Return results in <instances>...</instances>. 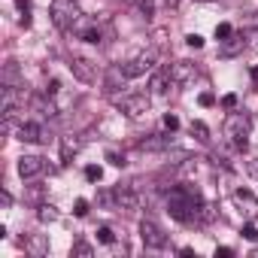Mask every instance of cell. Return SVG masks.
<instances>
[{
  "label": "cell",
  "mask_w": 258,
  "mask_h": 258,
  "mask_svg": "<svg viewBox=\"0 0 258 258\" xmlns=\"http://www.w3.org/2000/svg\"><path fill=\"white\" fill-rule=\"evenodd\" d=\"M204 198L195 185H176L167 191V213L182 225H201Z\"/></svg>",
  "instance_id": "cell-1"
},
{
  "label": "cell",
  "mask_w": 258,
  "mask_h": 258,
  "mask_svg": "<svg viewBox=\"0 0 258 258\" xmlns=\"http://www.w3.org/2000/svg\"><path fill=\"white\" fill-rule=\"evenodd\" d=\"M249 127H252L249 115H246V112H240V109H231V112H228V118H225V124H222V131H225V137L231 140V146H234V149L246 152V149H249Z\"/></svg>",
  "instance_id": "cell-2"
},
{
  "label": "cell",
  "mask_w": 258,
  "mask_h": 258,
  "mask_svg": "<svg viewBox=\"0 0 258 258\" xmlns=\"http://www.w3.org/2000/svg\"><path fill=\"white\" fill-rule=\"evenodd\" d=\"M49 16H52V25L64 34H70V28L79 22L82 10L76 0H52V7H49Z\"/></svg>",
  "instance_id": "cell-3"
},
{
  "label": "cell",
  "mask_w": 258,
  "mask_h": 258,
  "mask_svg": "<svg viewBox=\"0 0 258 258\" xmlns=\"http://www.w3.org/2000/svg\"><path fill=\"white\" fill-rule=\"evenodd\" d=\"M155 61H158V49H146V52H140V55H134V58L121 61L118 67H121V73H124L127 79H137V76L152 73V70H155Z\"/></svg>",
  "instance_id": "cell-4"
},
{
  "label": "cell",
  "mask_w": 258,
  "mask_h": 258,
  "mask_svg": "<svg viewBox=\"0 0 258 258\" xmlns=\"http://www.w3.org/2000/svg\"><path fill=\"white\" fill-rule=\"evenodd\" d=\"M112 103L127 115V118H143L149 112V97L146 94H118L112 97Z\"/></svg>",
  "instance_id": "cell-5"
},
{
  "label": "cell",
  "mask_w": 258,
  "mask_h": 258,
  "mask_svg": "<svg viewBox=\"0 0 258 258\" xmlns=\"http://www.w3.org/2000/svg\"><path fill=\"white\" fill-rule=\"evenodd\" d=\"M140 240H143L146 249H164V246H167V234H164L161 225L152 222V219H143V222H140Z\"/></svg>",
  "instance_id": "cell-6"
},
{
  "label": "cell",
  "mask_w": 258,
  "mask_h": 258,
  "mask_svg": "<svg viewBox=\"0 0 258 258\" xmlns=\"http://www.w3.org/2000/svg\"><path fill=\"white\" fill-rule=\"evenodd\" d=\"M170 79H173V85H188V82H195V76H198V64L195 61H173L170 67Z\"/></svg>",
  "instance_id": "cell-7"
},
{
  "label": "cell",
  "mask_w": 258,
  "mask_h": 258,
  "mask_svg": "<svg viewBox=\"0 0 258 258\" xmlns=\"http://www.w3.org/2000/svg\"><path fill=\"white\" fill-rule=\"evenodd\" d=\"M16 134H19L22 143H49V131L40 121H22Z\"/></svg>",
  "instance_id": "cell-8"
},
{
  "label": "cell",
  "mask_w": 258,
  "mask_h": 258,
  "mask_svg": "<svg viewBox=\"0 0 258 258\" xmlns=\"http://www.w3.org/2000/svg\"><path fill=\"white\" fill-rule=\"evenodd\" d=\"M243 49H249V40H246V34L234 31L228 40L219 43V58H237V55H243Z\"/></svg>",
  "instance_id": "cell-9"
},
{
  "label": "cell",
  "mask_w": 258,
  "mask_h": 258,
  "mask_svg": "<svg viewBox=\"0 0 258 258\" xmlns=\"http://www.w3.org/2000/svg\"><path fill=\"white\" fill-rule=\"evenodd\" d=\"M46 173V161L40 155H22L19 158V176L22 179H37Z\"/></svg>",
  "instance_id": "cell-10"
},
{
  "label": "cell",
  "mask_w": 258,
  "mask_h": 258,
  "mask_svg": "<svg viewBox=\"0 0 258 258\" xmlns=\"http://www.w3.org/2000/svg\"><path fill=\"white\" fill-rule=\"evenodd\" d=\"M231 198H234V204L243 210V216H246V219H252V222L258 219V198H255L249 188H234V195H231Z\"/></svg>",
  "instance_id": "cell-11"
},
{
  "label": "cell",
  "mask_w": 258,
  "mask_h": 258,
  "mask_svg": "<svg viewBox=\"0 0 258 258\" xmlns=\"http://www.w3.org/2000/svg\"><path fill=\"white\" fill-rule=\"evenodd\" d=\"M67 67H70V73H73L79 82H85V85H91V82L97 79V67H94L88 58H70Z\"/></svg>",
  "instance_id": "cell-12"
},
{
  "label": "cell",
  "mask_w": 258,
  "mask_h": 258,
  "mask_svg": "<svg viewBox=\"0 0 258 258\" xmlns=\"http://www.w3.org/2000/svg\"><path fill=\"white\" fill-rule=\"evenodd\" d=\"M124 79H127V76L121 73V67H118V64H115V67H109V70H106V76H103V94H106L109 100H112V97H118V91L124 88Z\"/></svg>",
  "instance_id": "cell-13"
},
{
  "label": "cell",
  "mask_w": 258,
  "mask_h": 258,
  "mask_svg": "<svg viewBox=\"0 0 258 258\" xmlns=\"http://www.w3.org/2000/svg\"><path fill=\"white\" fill-rule=\"evenodd\" d=\"M170 85H173V79H170V70L167 67L152 70V79H149V94L152 97H164L170 91Z\"/></svg>",
  "instance_id": "cell-14"
},
{
  "label": "cell",
  "mask_w": 258,
  "mask_h": 258,
  "mask_svg": "<svg viewBox=\"0 0 258 258\" xmlns=\"http://www.w3.org/2000/svg\"><path fill=\"white\" fill-rule=\"evenodd\" d=\"M170 146H173V137H170V134H161V131H158V134H149L146 140L137 143L140 152H164V149H170Z\"/></svg>",
  "instance_id": "cell-15"
},
{
  "label": "cell",
  "mask_w": 258,
  "mask_h": 258,
  "mask_svg": "<svg viewBox=\"0 0 258 258\" xmlns=\"http://www.w3.org/2000/svg\"><path fill=\"white\" fill-rule=\"evenodd\" d=\"M31 106H34V112H40L43 118H58V106L49 100L46 91H43V94H34V97H31Z\"/></svg>",
  "instance_id": "cell-16"
},
{
  "label": "cell",
  "mask_w": 258,
  "mask_h": 258,
  "mask_svg": "<svg viewBox=\"0 0 258 258\" xmlns=\"http://www.w3.org/2000/svg\"><path fill=\"white\" fill-rule=\"evenodd\" d=\"M82 134H64L61 137V158L64 161H70L73 155H79V149H82Z\"/></svg>",
  "instance_id": "cell-17"
},
{
  "label": "cell",
  "mask_w": 258,
  "mask_h": 258,
  "mask_svg": "<svg viewBox=\"0 0 258 258\" xmlns=\"http://www.w3.org/2000/svg\"><path fill=\"white\" fill-rule=\"evenodd\" d=\"M4 85L22 88V73H19V64H16V61H10V64L4 67Z\"/></svg>",
  "instance_id": "cell-18"
},
{
  "label": "cell",
  "mask_w": 258,
  "mask_h": 258,
  "mask_svg": "<svg viewBox=\"0 0 258 258\" xmlns=\"http://www.w3.org/2000/svg\"><path fill=\"white\" fill-rule=\"evenodd\" d=\"M97 204L103 210H118V198H115V188H100L97 191Z\"/></svg>",
  "instance_id": "cell-19"
},
{
  "label": "cell",
  "mask_w": 258,
  "mask_h": 258,
  "mask_svg": "<svg viewBox=\"0 0 258 258\" xmlns=\"http://www.w3.org/2000/svg\"><path fill=\"white\" fill-rule=\"evenodd\" d=\"M188 134H191V137H195L198 143H210V127H207L204 121H198V118H195V121L188 124Z\"/></svg>",
  "instance_id": "cell-20"
},
{
  "label": "cell",
  "mask_w": 258,
  "mask_h": 258,
  "mask_svg": "<svg viewBox=\"0 0 258 258\" xmlns=\"http://www.w3.org/2000/svg\"><path fill=\"white\" fill-rule=\"evenodd\" d=\"M58 207H52V204H40L37 207V219L43 222V225H49V222H58Z\"/></svg>",
  "instance_id": "cell-21"
},
{
  "label": "cell",
  "mask_w": 258,
  "mask_h": 258,
  "mask_svg": "<svg viewBox=\"0 0 258 258\" xmlns=\"http://www.w3.org/2000/svg\"><path fill=\"white\" fill-rule=\"evenodd\" d=\"M25 249H28L34 258H40V255H46V252H49V243H46L43 237H34V240H28V243H25Z\"/></svg>",
  "instance_id": "cell-22"
},
{
  "label": "cell",
  "mask_w": 258,
  "mask_h": 258,
  "mask_svg": "<svg viewBox=\"0 0 258 258\" xmlns=\"http://www.w3.org/2000/svg\"><path fill=\"white\" fill-rule=\"evenodd\" d=\"M106 161H109L112 167H124V164H127V155L118 152V149H106Z\"/></svg>",
  "instance_id": "cell-23"
},
{
  "label": "cell",
  "mask_w": 258,
  "mask_h": 258,
  "mask_svg": "<svg viewBox=\"0 0 258 258\" xmlns=\"http://www.w3.org/2000/svg\"><path fill=\"white\" fill-rule=\"evenodd\" d=\"M137 7H140V13H143V19H146V22L155 16V0H137Z\"/></svg>",
  "instance_id": "cell-24"
},
{
  "label": "cell",
  "mask_w": 258,
  "mask_h": 258,
  "mask_svg": "<svg viewBox=\"0 0 258 258\" xmlns=\"http://www.w3.org/2000/svg\"><path fill=\"white\" fill-rule=\"evenodd\" d=\"M85 179H88V182H100V179H103V170H100L97 164H88V167H85Z\"/></svg>",
  "instance_id": "cell-25"
},
{
  "label": "cell",
  "mask_w": 258,
  "mask_h": 258,
  "mask_svg": "<svg viewBox=\"0 0 258 258\" xmlns=\"http://www.w3.org/2000/svg\"><path fill=\"white\" fill-rule=\"evenodd\" d=\"M97 240H100V243H106V246H112V243H115L112 228H106V225H103V228H97Z\"/></svg>",
  "instance_id": "cell-26"
},
{
  "label": "cell",
  "mask_w": 258,
  "mask_h": 258,
  "mask_svg": "<svg viewBox=\"0 0 258 258\" xmlns=\"http://www.w3.org/2000/svg\"><path fill=\"white\" fill-rule=\"evenodd\" d=\"M240 234H243L246 240H252V243H258V228L252 225V219H249V222H246V225L240 228Z\"/></svg>",
  "instance_id": "cell-27"
},
{
  "label": "cell",
  "mask_w": 258,
  "mask_h": 258,
  "mask_svg": "<svg viewBox=\"0 0 258 258\" xmlns=\"http://www.w3.org/2000/svg\"><path fill=\"white\" fill-rule=\"evenodd\" d=\"M231 34H234V28H231L228 22H222V25H216V40H219V43H222V40H228Z\"/></svg>",
  "instance_id": "cell-28"
},
{
  "label": "cell",
  "mask_w": 258,
  "mask_h": 258,
  "mask_svg": "<svg viewBox=\"0 0 258 258\" xmlns=\"http://www.w3.org/2000/svg\"><path fill=\"white\" fill-rule=\"evenodd\" d=\"M88 207H91V204H88V201H85V198H79V201H76V204H73V213H76V216H79V219H82V216H88Z\"/></svg>",
  "instance_id": "cell-29"
},
{
  "label": "cell",
  "mask_w": 258,
  "mask_h": 258,
  "mask_svg": "<svg viewBox=\"0 0 258 258\" xmlns=\"http://www.w3.org/2000/svg\"><path fill=\"white\" fill-rule=\"evenodd\" d=\"M94 249H91V243H85V240H79V243H73V255H91Z\"/></svg>",
  "instance_id": "cell-30"
},
{
  "label": "cell",
  "mask_w": 258,
  "mask_h": 258,
  "mask_svg": "<svg viewBox=\"0 0 258 258\" xmlns=\"http://www.w3.org/2000/svg\"><path fill=\"white\" fill-rule=\"evenodd\" d=\"M164 127H167V131H176V127H179V118H176L173 112H164Z\"/></svg>",
  "instance_id": "cell-31"
},
{
  "label": "cell",
  "mask_w": 258,
  "mask_h": 258,
  "mask_svg": "<svg viewBox=\"0 0 258 258\" xmlns=\"http://www.w3.org/2000/svg\"><path fill=\"white\" fill-rule=\"evenodd\" d=\"M185 46L201 49V46H204V37H201V34H188V37H185Z\"/></svg>",
  "instance_id": "cell-32"
},
{
  "label": "cell",
  "mask_w": 258,
  "mask_h": 258,
  "mask_svg": "<svg viewBox=\"0 0 258 258\" xmlns=\"http://www.w3.org/2000/svg\"><path fill=\"white\" fill-rule=\"evenodd\" d=\"M222 106L225 109H237V94H225L222 97Z\"/></svg>",
  "instance_id": "cell-33"
},
{
  "label": "cell",
  "mask_w": 258,
  "mask_h": 258,
  "mask_svg": "<svg viewBox=\"0 0 258 258\" xmlns=\"http://www.w3.org/2000/svg\"><path fill=\"white\" fill-rule=\"evenodd\" d=\"M0 207H4V210H10V207H13V195H10L7 188L0 191Z\"/></svg>",
  "instance_id": "cell-34"
},
{
  "label": "cell",
  "mask_w": 258,
  "mask_h": 258,
  "mask_svg": "<svg viewBox=\"0 0 258 258\" xmlns=\"http://www.w3.org/2000/svg\"><path fill=\"white\" fill-rule=\"evenodd\" d=\"M198 103H201V106H213V103H216V97H213L210 91H204V94L198 97Z\"/></svg>",
  "instance_id": "cell-35"
},
{
  "label": "cell",
  "mask_w": 258,
  "mask_h": 258,
  "mask_svg": "<svg viewBox=\"0 0 258 258\" xmlns=\"http://www.w3.org/2000/svg\"><path fill=\"white\" fill-rule=\"evenodd\" d=\"M246 170H249V173L258 179V158H249V161H246Z\"/></svg>",
  "instance_id": "cell-36"
},
{
  "label": "cell",
  "mask_w": 258,
  "mask_h": 258,
  "mask_svg": "<svg viewBox=\"0 0 258 258\" xmlns=\"http://www.w3.org/2000/svg\"><path fill=\"white\" fill-rule=\"evenodd\" d=\"M58 88H61V82H58V79H52V82H49L43 91H46V94H58Z\"/></svg>",
  "instance_id": "cell-37"
},
{
  "label": "cell",
  "mask_w": 258,
  "mask_h": 258,
  "mask_svg": "<svg viewBox=\"0 0 258 258\" xmlns=\"http://www.w3.org/2000/svg\"><path fill=\"white\" fill-rule=\"evenodd\" d=\"M246 40H249V49H258V28L252 34H246Z\"/></svg>",
  "instance_id": "cell-38"
},
{
  "label": "cell",
  "mask_w": 258,
  "mask_h": 258,
  "mask_svg": "<svg viewBox=\"0 0 258 258\" xmlns=\"http://www.w3.org/2000/svg\"><path fill=\"white\" fill-rule=\"evenodd\" d=\"M216 255H222V258H231V255H234V249H231V246H219V249H216Z\"/></svg>",
  "instance_id": "cell-39"
},
{
  "label": "cell",
  "mask_w": 258,
  "mask_h": 258,
  "mask_svg": "<svg viewBox=\"0 0 258 258\" xmlns=\"http://www.w3.org/2000/svg\"><path fill=\"white\" fill-rule=\"evenodd\" d=\"M161 4H164V7H167V10H176V7H179V4H182V0H161Z\"/></svg>",
  "instance_id": "cell-40"
},
{
  "label": "cell",
  "mask_w": 258,
  "mask_h": 258,
  "mask_svg": "<svg viewBox=\"0 0 258 258\" xmlns=\"http://www.w3.org/2000/svg\"><path fill=\"white\" fill-rule=\"evenodd\" d=\"M249 76H252V79L258 82V67H252V70H249Z\"/></svg>",
  "instance_id": "cell-41"
},
{
  "label": "cell",
  "mask_w": 258,
  "mask_h": 258,
  "mask_svg": "<svg viewBox=\"0 0 258 258\" xmlns=\"http://www.w3.org/2000/svg\"><path fill=\"white\" fill-rule=\"evenodd\" d=\"M252 25H255V28H258V13H255V19H252Z\"/></svg>",
  "instance_id": "cell-42"
},
{
  "label": "cell",
  "mask_w": 258,
  "mask_h": 258,
  "mask_svg": "<svg viewBox=\"0 0 258 258\" xmlns=\"http://www.w3.org/2000/svg\"><path fill=\"white\" fill-rule=\"evenodd\" d=\"M124 4H131V0H124Z\"/></svg>",
  "instance_id": "cell-43"
}]
</instances>
